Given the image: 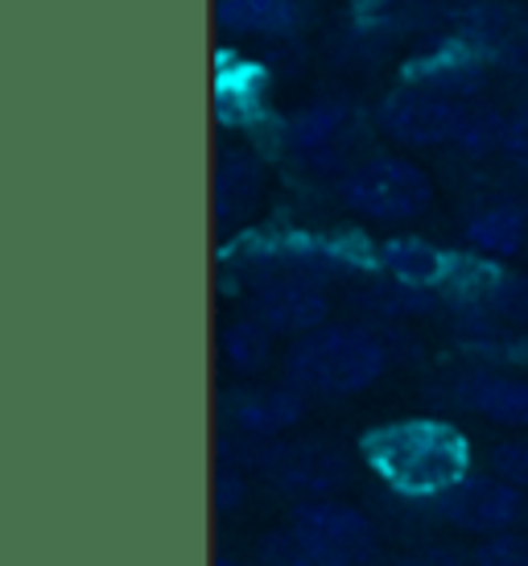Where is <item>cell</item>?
<instances>
[{"instance_id": "1", "label": "cell", "mask_w": 528, "mask_h": 566, "mask_svg": "<svg viewBox=\"0 0 528 566\" xmlns=\"http://www.w3.org/2000/svg\"><path fill=\"white\" fill-rule=\"evenodd\" d=\"M363 455L384 484L413 501H437L446 488L471 475L466 439L454 426L430 422V418L380 426L363 439Z\"/></svg>"}, {"instance_id": "2", "label": "cell", "mask_w": 528, "mask_h": 566, "mask_svg": "<svg viewBox=\"0 0 528 566\" xmlns=\"http://www.w3.org/2000/svg\"><path fill=\"white\" fill-rule=\"evenodd\" d=\"M376 554V525L356 504H294L285 525L268 530L256 546L261 566H368Z\"/></svg>"}, {"instance_id": "3", "label": "cell", "mask_w": 528, "mask_h": 566, "mask_svg": "<svg viewBox=\"0 0 528 566\" xmlns=\"http://www.w3.org/2000/svg\"><path fill=\"white\" fill-rule=\"evenodd\" d=\"M219 463H235L240 472H261L281 496L294 504L330 501L351 484V459L339 447L318 439H244L219 442Z\"/></svg>"}, {"instance_id": "4", "label": "cell", "mask_w": 528, "mask_h": 566, "mask_svg": "<svg viewBox=\"0 0 528 566\" xmlns=\"http://www.w3.org/2000/svg\"><path fill=\"white\" fill-rule=\"evenodd\" d=\"M389 368V352L363 327H318L285 352V385L306 397H356Z\"/></svg>"}, {"instance_id": "5", "label": "cell", "mask_w": 528, "mask_h": 566, "mask_svg": "<svg viewBox=\"0 0 528 566\" xmlns=\"http://www.w3.org/2000/svg\"><path fill=\"white\" fill-rule=\"evenodd\" d=\"M339 199L347 211L372 223H409L425 216L434 203V182L430 174L404 158L380 154L351 166L339 182Z\"/></svg>"}, {"instance_id": "6", "label": "cell", "mask_w": 528, "mask_h": 566, "mask_svg": "<svg viewBox=\"0 0 528 566\" xmlns=\"http://www.w3.org/2000/svg\"><path fill=\"white\" fill-rule=\"evenodd\" d=\"M434 513L446 521L451 530L483 542V537L508 534L516 521L525 517V492L492 472L463 475L458 484L446 488V492L437 496Z\"/></svg>"}, {"instance_id": "7", "label": "cell", "mask_w": 528, "mask_h": 566, "mask_svg": "<svg viewBox=\"0 0 528 566\" xmlns=\"http://www.w3.org/2000/svg\"><path fill=\"white\" fill-rule=\"evenodd\" d=\"M463 104L451 99V95L434 92V87H404V92H392L376 120L384 128V137H392L397 145H409V149H434V145H454V133L463 125Z\"/></svg>"}, {"instance_id": "8", "label": "cell", "mask_w": 528, "mask_h": 566, "mask_svg": "<svg viewBox=\"0 0 528 566\" xmlns=\"http://www.w3.org/2000/svg\"><path fill=\"white\" fill-rule=\"evenodd\" d=\"M252 318L268 327L273 335H310L327 323V290L314 277H268V282L256 285L252 294Z\"/></svg>"}, {"instance_id": "9", "label": "cell", "mask_w": 528, "mask_h": 566, "mask_svg": "<svg viewBox=\"0 0 528 566\" xmlns=\"http://www.w3.org/2000/svg\"><path fill=\"white\" fill-rule=\"evenodd\" d=\"M302 413H306V394L294 385L235 389L223 401V418L244 439H281L302 422Z\"/></svg>"}, {"instance_id": "10", "label": "cell", "mask_w": 528, "mask_h": 566, "mask_svg": "<svg viewBox=\"0 0 528 566\" xmlns=\"http://www.w3.org/2000/svg\"><path fill=\"white\" fill-rule=\"evenodd\" d=\"M351 142V108L342 99H318L289 120V145L314 170H335Z\"/></svg>"}, {"instance_id": "11", "label": "cell", "mask_w": 528, "mask_h": 566, "mask_svg": "<svg viewBox=\"0 0 528 566\" xmlns=\"http://www.w3.org/2000/svg\"><path fill=\"white\" fill-rule=\"evenodd\" d=\"M454 401L483 422L504 430H528V380L508 373H466L454 385Z\"/></svg>"}, {"instance_id": "12", "label": "cell", "mask_w": 528, "mask_h": 566, "mask_svg": "<svg viewBox=\"0 0 528 566\" xmlns=\"http://www.w3.org/2000/svg\"><path fill=\"white\" fill-rule=\"evenodd\" d=\"M471 42L496 59L499 66H525L528 63V17L516 4L504 0H487L479 9H471L466 17Z\"/></svg>"}, {"instance_id": "13", "label": "cell", "mask_w": 528, "mask_h": 566, "mask_svg": "<svg viewBox=\"0 0 528 566\" xmlns=\"http://www.w3.org/2000/svg\"><path fill=\"white\" fill-rule=\"evenodd\" d=\"M264 190V166L249 149H228L215 166V220L240 223L249 220Z\"/></svg>"}, {"instance_id": "14", "label": "cell", "mask_w": 528, "mask_h": 566, "mask_svg": "<svg viewBox=\"0 0 528 566\" xmlns=\"http://www.w3.org/2000/svg\"><path fill=\"white\" fill-rule=\"evenodd\" d=\"M525 237L528 216L516 203H492L466 220V244L479 256H492V261L516 256V252L525 249Z\"/></svg>"}, {"instance_id": "15", "label": "cell", "mask_w": 528, "mask_h": 566, "mask_svg": "<svg viewBox=\"0 0 528 566\" xmlns=\"http://www.w3.org/2000/svg\"><path fill=\"white\" fill-rule=\"evenodd\" d=\"M215 17L223 30L252 33V38H277L297 30L302 0H215Z\"/></svg>"}, {"instance_id": "16", "label": "cell", "mask_w": 528, "mask_h": 566, "mask_svg": "<svg viewBox=\"0 0 528 566\" xmlns=\"http://www.w3.org/2000/svg\"><path fill=\"white\" fill-rule=\"evenodd\" d=\"M356 306L376 318H418L434 311V298L421 285L397 282V277H376L356 290Z\"/></svg>"}, {"instance_id": "17", "label": "cell", "mask_w": 528, "mask_h": 566, "mask_svg": "<svg viewBox=\"0 0 528 566\" xmlns=\"http://www.w3.org/2000/svg\"><path fill=\"white\" fill-rule=\"evenodd\" d=\"M380 261H384V273H389V277L421 285V290H430L434 282H442V273H446V256H442L434 244L413 240V237L389 240V244L380 249Z\"/></svg>"}, {"instance_id": "18", "label": "cell", "mask_w": 528, "mask_h": 566, "mask_svg": "<svg viewBox=\"0 0 528 566\" xmlns=\"http://www.w3.org/2000/svg\"><path fill=\"white\" fill-rule=\"evenodd\" d=\"M273 356V331L261 327L256 318H240L223 331V360L232 364V373L240 377H256Z\"/></svg>"}, {"instance_id": "19", "label": "cell", "mask_w": 528, "mask_h": 566, "mask_svg": "<svg viewBox=\"0 0 528 566\" xmlns=\"http://www.w3.org/2000/svg\"><path fill=\"white\" fill-rule=\"evenodd\" d=\"M504 133H508V116L496 108H466L463 125L454 133V149L466 158H492L504 154Z\"/></svg>"}, {"instance_id": "20", "label": "cell", "mask_w": 528, "mask_h": 566, "mask_svg": "<svg viewBox=\"0 0 528 566\" xmlns=\"http://www.w3.org/2000/svg\"><path fill=\"white\" fill-rule=\"evenodd\" d=\"M483 311L492 318L528 327V273H499L483 294Z\"/></svg>"}, {"instance_id": "21", "label": "cell", "mask_w": 528, "mask_h": 566, "mask_svg": "<svg viewBox=\"0 0 528 566\" xmlns=\"http://www.w3.org/2000/svg\"><path fill=\"white\" fill-rule=\"evenodd\" d=\"M471 566H528V534L508 530V534L483 537L471 551Z\"/></svg>"}, {"instance_id": "22", "label": "cell", "mask_w": 528, "mask_h": 566, "mask_svg": "<svg viewBox=\"0 0 528 566\" xmlns=\"http://www.w3.org/2000/svg\"><path fill=\"white\" fill-rule=\"evenodd\" d=\"M487 472L508 480L513 488L528 492V439H504L487 455Z\"/></svg>"}, {"instance_id": "23", "label": "cell", "mask_w": 528, "mask_h": 566, "mask_svg": "<svg viewBox=\"0 0 528 566\" xmlns=\"http://www.w3.org/2000/svg\"><path fill=\"white\" fill-rule=\"evenodd\" d=\"M211 496H215V513H240L249 501V472H240L235 463H219L215 480H211Z\"/></svg>"}, {"instance_id": "24", "label": "cell", "mask_w": 528, "mask_h": 566, "mask_svg": "<svg viewBox=\"0 0 528 566\" xmlns=\"http://www.w3.org/2000/svg\"><path fill=\"white\" fill-rule=\"evenodd\" d=\"M504 158L516 170H528V104L508 116V133H504Z\"/></svg>"}, {"instance_id": "25", "label": "cell", "mask_w": 528, "mask_h": 566, "mask_svg": "<svg viewBox=\"0 0 528 566\" xmlns=\"http://www.w3.org/2000/svg\"><path fill=\"white\" fill-rule=\"evenodd\" d=\"M211 566H244V563H235V558H228V554H219V558Z\"/></svg>"}]
</instances>
